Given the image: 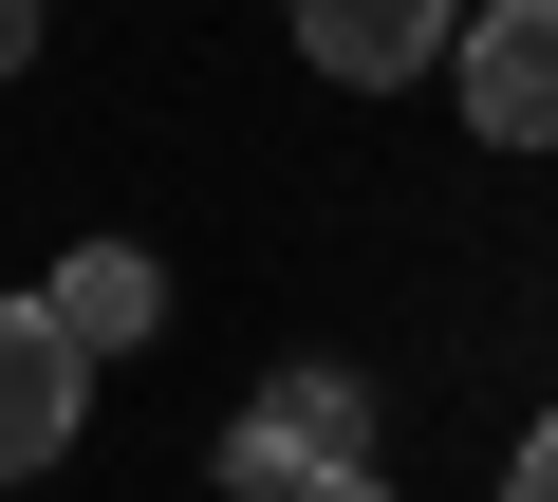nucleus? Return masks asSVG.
<instances>
[{
	"label": "nucleus",
	"instance_id": "f257e3e1",
	"mask_svg": "<svg viewBox=\"0 0 558 502\" xmlns=\"http://www.w3.org/2000/svg\"><path fill=\"white\" fill-rule=\"evenodd\" d=\"M447 57H465V131L484 149H558V0H502V20H465Z\"/></svg>",
	"mask_w": 558,
	"mask_h": 502
},
{
	"label": "nucleus",
	"instance_id": "f03ea898",
	"mask_svg": "<svg viewBox=\"0 0 558 502\" xmlns=\"http://www.w3.org/2000/svg\"><path fill=\"white\" fill-rule=\"evenodd\" d=\"M447 38H465V0H299V57L354 75V94H410Z\"/></svg>",
	"mask_w": 558,
	"mask_h": 502
},
{
	"label": "nucleus",
	"instance_id": "7ed1b4c3",
	"mask_svg": "<svg viewBox=\"0 0 558 502\" xmlns=\"http://www.w3.org/2000/svg\"><path fill=\"white\" fill-rule=\"evenodd\" d=\"M75 372H94V354H75V335H57L38 298H0V483L75 446Z\"/></svg>",
	"mask_w": 558,
	"mask_h": 502
},
{
	"label": "nucleus",
	"instance_id": "20e7f679",
	"mask_svg": "<svg viewBox=\"0 0 558 502\" xmlns=\"http://www.w3.org/2000/svg\"><path fill=\"white\" fill-rule=\"evenodd\" d=\"M38 317H57V335H75V354H131V335H149V317H168V280H149V261H131V242H75V261H57V280H38Z\"/></svg>",
	"mask_w": 558,
	"mask_h": 502
},
{
	"label": "nucleus",
	"instance_id": "39448f33",
	"mask_svg": "<svg viewBox=\"0 0 558 502\" xmlns=\"http://www.w3.org/2000/svg\"><path fill=\"white\" fill-rule=\"evenodd\" d=\"M279 502H391L373 465H299V483H279Z\"/></svg>",
	"mask_w": 558,
	"mask_h": 502
},
{
	"label": "nucleus",
	"instance_id": "423d86ee",
	"mask_svg": "<svg viewBox=\"0 0 558 502\" xmlns=\"http://www.w3.org/2000/svg\"><path fill=\"white\" fill-rule=\"evenodd\" d=\"M502 502H558V428H539V446H521V465H502Z\"/></svg>",
	"mask_w": 558,
	"mask_h": 502
},
{
	"label": "nucleus",
	"instance_id": "0eeeda50",
	"mask_svg": "<svg viewBox=\"0 0 558 502\" xmlns=\"http://www.w3.org/2000/svg\"><path fill=\"white\" fill-rule=\"evenodd\" d=\"M20 57H38V0H0V75H20Z\"/></svg>",
	"mask_w": 558,
	"mask_h": 502
}]
</instances>
